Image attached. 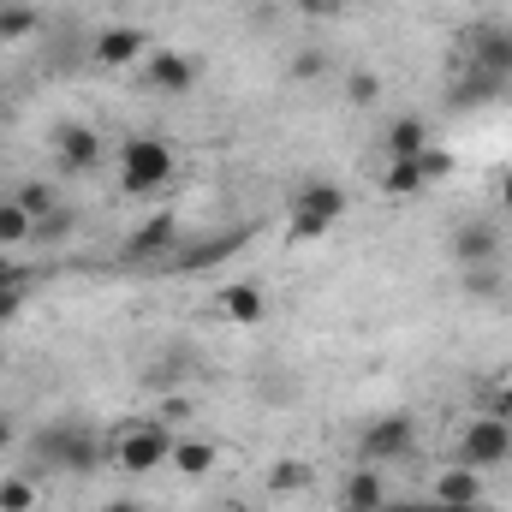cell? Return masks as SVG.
Returning a JSON list of instances; mask_svg holds the SVG:
<instances>
[{"label": "cell", "instance_id": "1", "mask_svg": "<svg viewBox=\"0 0 512 512\" xmlns=\"http://www.w3.org/2000/svg\"><path fill=\"white\" fill-rule=\"evenodd\" d=\"M114 173H120V197H155L173 173H179V155L167 137H126L114 149Z\"/></svg>", "mask_w": 512, "mask_h": 512}, {"label": "cell", "instance_id": "2", "mask_svg": "<svg viewBox=\"0 0 512 512\" xmlns=\"http://www.w3.org/2000/svg\"><path fill=\"white\" fill-rule=\"evenodd\" d=\"M346 209H352V197H346L334 179H310V185L292 197L286 239H292V245H310V239H322L328 227H340V221H346Z\"/></svg>", "mask_w": 512, "mask_h": 512}, {"label": "cell", "instance_id": "3", "mask_svg": "<svg viewBox=\"0 0 512 512\" xmlns=\"http://www.w3.org/2000/svg\"><path fill=\"white\" fill-rule=\"evenodd\" d=\"M108 459L126 471V477H149L173 459V429L161 417H143V423H126L114 441H108Z\"/></svg>", "mask_w": 512, "mask_h": 512}, {"label": "cell", "instance_id": "4", "mask_svg": "<svg viewBox=\"0 0 512 512\" xmlns=\"http://www.w3.org/2000/svg\"><path fill=\"white\" fill-rule=\"evenodd\" d=\"M453 459L459 465H471V471H501L512 459V423L507 417H495V411H483V417H471L465 429H459V441H453Z\"/></svg>", "mask_w": 512, "mask_h": 512}, {"label": "cell", "instance_id": "5", "mask_svg": "<svg viewBox=\"0 0 512 512\" xmlns=\"http://www.w3.org/2000/svg\"><path fill=\"white\" fill-rule=\"evenodd\" d=\"M48 465H60V471H72V477H84V471H96L102 459H108V447L90 435V429H78V423H54V429H42V447H36Z\"/></svg>", "mask_w": 512, "mask_h": 512}, {"label": "cell", "instance_id": "6", "mask_svg": "<svg viewBox=\"0 0 512 512\" xmlns=\"http://www.w3.org/2000/svg\"><path fill=\"white\" fill-rule=\"evenodd\" d=\"M417 447V423L405 417V411H387L376 423H364L358 429V459L364 465H393V459H405Z\"/></svg>", "mask_w": 512, "mask_h": 512}, {"label": "cell", "instance_id": "7", "mask_svg": "<svg viewBox=\"0 0 512 512\" xmlns=\"http://www.w3.org/2000/svg\"><path fill=\"white\" fill-rule=\"evenodd\" d=\"M173 251H179V215L155 209V215L137 221V233L120 245V262H131V268H137V262H167Z\"/></svg>", "mask_w": 512, "mask_h": 512}, {"label": "cell", "instance_id": "8", "mask_svg": "<svg viewBox=\"0 0 512 512\" xmlns=\"http://www.w3.org/2000/svg\"><path fill=\"white\" fill-rule=\"evenodd\" d=\"M54 155H60L66 173H96V167L108 161V143H102V131L96 126L66 120V126H54Z\"/></svg>", "mask_w": 512, "mask_h": 512}, {"label": "cell", "instance_id": "9", "mask_svg": "<svg viewBox=\"0 0 512 512\" xmlns=\"http://www.w3.org/2000/svg\"><path fill=\"white\" fill-rule=\"evenodd\" d=\"M447 256H453L459 268H489V262L501 256V227H495V215H471V221H459Z\"/></svg>", "mask_w": 512, "mask_h": 512}, {"label": "cell", "instance_id": "10", "mask_svg": "<svg viewBox=\"0 0 512 512\" xmlns=\"http://www.w3.org/2000/svg\"><path fill=\"white\" fill-rule=\"evenodd\" d=\"M143 84L161 90V96H185V90H197V60L179 54V48H155L143 60Z\"/></svg>", "mask_w": 512, "mask_h": 512}, {"label": "cell", "instance_id": "11", "mask_svg": "<svg viewBox=\"0 0 512 512\" xmlns=\"http://www.w3.org/2000/svg\"><path fill=\"white\" fill-rule=\"evenodd\" d=\"M483 471H471V465H447L441 477H435V507H447V512H483Z\"/></svg>", "mask_w": 512, "mask_h": 512}, {"label": "cell", "instance_id": "12", "mask_svg": "<svg viewBox=\"0 0 512 512\" xmlns=\"http://www.w3.org/2000/svg\"><path fill=\"white\" fill-rule=\"evenodd\" d=\"M393 495H387V477L382 465H358V471H346V483H340V512H382Z\"/></svg>", "mask_w": 512, "mask_h": 512}, {"label": "cell", "instance_id": "13", "mask_svg": "<svg viewBox=\"0 0 512 512\" xmlns=\"http://www.w3.org/2000/svg\"><path fill=\"white\" fill-rule=\"evenodd\" d=\"M90 60L96 66H137V60H149V42H143V30H131V24H108L102 36H96V48H90Z\"/></svg>", "mask_w": 512, "mask_h": 512}, {"label": "cell", "instance_id": "14", "mask_svg": "<svg viewBox=\"0 0 512 512\" xmlns=\"http://www.w3.org/2000/svg\"><path fill=\"white\" fill-rule=\"evenodd\" d=\"M215 310H221L227 322H239V328H256V322L268 316V292H262L256 280H233V286L215 292Z\"/></svg>", "mask_w": 512, "mask_h": 512}, {"label": "cell", "instance_id": "15", "mask_svg": "<svg viewBox=\"0 0 512 512\" xmlns=\"http://www.w3.org/2000/svg\"><path fill=\"white\" fill-rule=\"evenodd\" d=\"M233 251H245V233H221V239H203V245H191V251H173L161 268H167V274H203V268L227 262Z\"/></svg>", "mask_w": 512, "mask_h": 512}, {"label": "cell", "instance_id": "16", "mask_svg": "<svg viewBox=\"0 0 512 512\" xmlns=\"http://www.w3.org/2000/svg\"><path fill=\"white\" fill-rule=\"evenodd\" d=\"M215 459H221L215 441H203V435H173V459H167V465H173L179 477H209Z\"/></svg>", "mask_w": 512, "mask_h": 512}, {"label": "cell", "instance_id": "17", "mask_svg": "<svg viewBox=\"0 0 512 512\" xmlns=\"http://www.w3.org/2000/svg\"><path fill=\"white\" fill-rule=\"evenodd\" d=\"M429 149V126L417 120V114H399L393 126H387V161H411V155H423Z\"/></svg>", "mask_w": 512, "mask_h": 512}, {"label": "cell", "instance_id": "18", "mask_svg": "<svg viewBox=\"0 0 512 512\" xmlns=\"http://www.w3.org/2000/svg\"><path fill=\"white\" fill-rule=\"evenodd\" d=\"M12 203H18V209H24V215L36 221V227H42L48 215H60V209H66V203H60V191H54L48 179H24V185L12 191Z\"/></svg>", "mask_w": 512, "mask_h": 512}, {"label": "cell", "instance_id": "19", "mask_svg": "<svg viewBox=\"0 0 512 512\" xmlns=\"http://www.w3.org/2000/svg\"><path fill=\"white\" fill-rule=\"evenodd\" d=\"M36 239V221L12 203V197H0V251H24Z\"/></svg>", "mask_w": 512, "mask_h": 512}, {"label": "cell", "instance_id": "20", "mask_svg": "<svg viewBox=\"0 0 512 512\" xmlns=\"http://www.w3.org/2000/svg\"><path fill=\"white\" fill-rule=\"evenodd\" d=\"M42 30V12L30 6V0H6V12H0V42H24V36H36Z\"/></svg>", "mask_w": 512, "mask_h": 512}, {"label": "cell", "instance_id": "21", "mask_svg": "<svg viewBox=\"0 0 512 512\" xmlns=\"http://www.w3.org/2000/svg\"><path fill=\"white\" fill-rule=\"evenodd\" d=\"M429 185H423V173H417V161H387L382 167V197H423Z\"/></svg>", "mask_w": 512, "mask_h": 512}, {"label": "cell", "instance_id": "22", "mask_svg": "<svg viewBox=\"0 0 512 512\" xmlns=\"http://www.w3.org/2000/svg\"><path fill=\"white\" fill-rule=\"evenodd\" d=\"M316 483V471L304 465V459H280L274 471H268V495H304Z\"/></svg>", "mask_w": 512, "mask_h": 512}, {"label": "cell", "instance_id": "23", "mask_svg": "<svg viewBox=\"0 0 512 512\" xmlns=\"http://www.w3.org/2000/svg\"><path fill=\"white\" fill-rule=\"evenodd\" d=\"M411 161H417L423 185H441V179H453V167H459V161H453V149H441V143H429V149H423V155H411Z\"/></svg>", "mask_w": 512, "mask_h": 512}, {"label": "cell", "instance_id": "24", "mask_svg": "<svg viewBox=\"0 0 512 512\" xmlns=\"http://www.w3.org/2000/svg\"><path fill=\"white\" fill-rule=\"evenodd\" d=\"M36 483L30 477H0V512H36Z\"/></svg>", "mask_w": 512, "mask_h": 512}, {"label": "cell", "instance_id": "25", "mask_svg": "<svg viewBox=\"0 0 512 512\" xmlns=\"http://www.w3.org/2000/svg\"><path fill=\"white\" fill-rule=\"evenodd\" d=\"M346 102H358V108H376V102H382V78H376L370 66H352V78H346Z\"/></svg>", "mask_w": 512, "mask_h": 512}, {"label": "cell", "instance_id": "26", "mask_svg": "<svg viewBox=\"0 0 512 512\" xmlns=\"http://www.w3.org/2000/svg\"><path fill=\"white\" fill-rule=\"evenodd\" d=\"M465 292H477V298H501V268L489 262V268H465Z\"/></svg>", "mask_w": 512, "mask_h": 512}, {"label": "cell", "instance_id": "27", "mask_svg": "<svg viewBox=\"0 0 512 512\" xmlns=\"http://www.w3.org/2000/svg\"><path fill=\"white\" fill-rule=\"evenodd\" d=\"M42 268L36 262H0V286H36Z\"/></svg>", "mask_w": 512, "mask_h": 512}, {"label": "cell", "instance_id": "28", "mask_svg": "<svg viewBox=\"0 0 512 512\" xmlns=\"http://www.w3.org/2000/svg\"><path fill=\"white\" fill-rule=\"evenodd\" d=\"M30 292H36V286H0V322H12V316L30 304Z\"/></svg>", "mask_w": 512, "mask_h": 512}, {"label": "cell", "instance_id": "29", "mask_svg": "<svg viewBox=\"0 0 512 512\" xmlns=\"http://www.w3.org/2000/svg\"><path fill=\"white\" fill-rule=\"evenodd\" d=\"M322 72H328V54H316V48L292 60V78H322Z\"/></svg>", "mask_w": 512, "mask_h": 512}, {"label": "cell", "instance_id": "30", "mask_svg": "<svg viewBox=\"0 0 512 512\" xmlns=\"http://www.w3.org/2000/svg\"><path fill=\"white\" fill-rule=\"evenodd\" d=\"M346 6H352V0H298V12H304V18H340Z\"/></svg>", "mask_w": 512, "mask_h": 512}, {"label": "cell", "instance_id": "31", "mask_svg": "<svg viewBox=\"0 0 512 512\" xmlns=\"http://www.w3.org/2000/svg\"><path fill=\"white\" fill-rule=\"evenodd\" d=\"M495 417H507V423H512V376L495 387Z\"/></svg>", "mask_w": 512, "mask_h": 512}, {"label": "cell", "instance_id": "32", "mask_svg": "<svg viewBox=\"0 0 512 512\" xmlns=\"http://www.w3.org/2000/svg\"><path fill=\"white\" fill-rule=\"evenodd\" d=\"M382 512H447V507H435V501H387Z\"/></svg>", "mask_w": 512, "mask_h": 512}, {"label": "cell", "instance_id": "33", "mask_svg": "<svg viewBox=\"0 0 512 512\" xmlns=\"http://www.w3.org/2000/svg\"><path fill=\"white\" fill-rule=\"evenodd\" d=\"M102 512H149V507H143V501H131V495H114Z\"/></svg>", "mask_w": 512, "mask_h": 512}, {"label": "cell", "instance_id": "34", "mask_svg": "<svg viewBox=\"0 0 512 512\" xmlns=\"http://www.w3.org/2000/svg\"><path fill=\"white\" fill-rule=\"evenodd\" d=\"M12 435H18V429H12V417H6V411H0V453H6V447H12Z\"/></svg>", "mask_w": 512, "mask_h": 512}, {"label": "cell", "instance_id": "35", "mask_svg": "<svg viewBox=\"0 0 512 512\" xmlns=\"http://www.w3.org/2000/svg\"><path fill=\"white\" fill-rule=\"evenodd\" d=\"M501 209H507V215H512V167H507V173H501Z\"/></svg>", "mask_w": 512, "mask_h": 512}, {"label": "cell", "instance_id": "36", "mask_svg": "<svg viewBox=\"0 0 512 512\" xmlns=\"http://www.w3.org/2000/svg\"><path fill=\"white\" fill-rule=\"evenodd\" d=\"M215 512H245V507H215Z\"/></svg>", "mask_w": 512, "mask_h": 512}, {"label": "cell", "instance_id": "37", "mask_svg": "<svg viewBox=\"0 0 512 512\" xmlns=\"http://www.w3.org/2000/svg\"><path fill=\"white\" fill-rule=\"evenodd\" d=\"M0 12H6V0H0Z\"/></svg>", "mask_w": 512, "mask_h": 512}]
</instances>
